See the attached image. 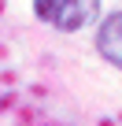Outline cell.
<instances>
[{
	"instance_id": "2",
	"label": "cell",
	"mask_w": 122,
	"mask_h": 126,
	"mask_svg": "<svg viewBox=\"0 0 122 126\" xmlns=\"http://www.w3.org/2000/svg\"><path fill=\"white\" fill-rule=\"evenodd\" d=\"M96 52L122 71V11H111L96 30Z\"/></svg>"
},
{
	"instance_id": "1",
	"label": "cell",
	"mask_w": 122,
	"mask_h": 126,
	"mask_svg": "<svg viewBox=\"0 0 122 126\" xmlns=\"http://www.w3.org/2000/svg\"><path fill=\"white\" fill-rule=\"evenodd\" d=\"M33 15L63 33H74L100 15V0H33Z\"/></svg>"
}]
</instances>
